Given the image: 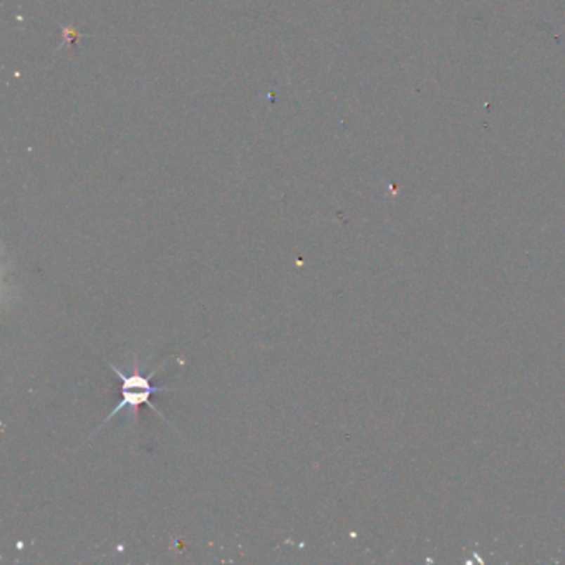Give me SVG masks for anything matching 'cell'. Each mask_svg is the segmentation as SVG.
<instances>
[{
    "label": "cell",
    "instance_id": "6da1fadb",
    "mask_svg": "<svg viewBox=\"0 0 565 565\" xmlns=\"http://www.w3.org/2000/svg\"><path fill=\"white\" fill-rule=\"evenodd\" d=\"M111 370H113V372L118 375V378L122 379V400L118 401V405L115 406V410L111 411V413L103 420V423H101V426H105L106 423H110V421L113 420L115 415H118L119 411H123L126 408L129 410V415H133V413L136 415V411H138V408H140L141 405H148L150 408L155 410L156 413H160V410H157L156 406L151 403V400H150L152 393H157V391H176V388H173V387H152L151 385V378L155 377L157 372H160V368L152 370V372L148 375V377H141V375H131V377H126V375H123L122 372H119V370L115 367V365H111ZM161 416H163V415H161ZM163 418H164V416H163ZM101 426H100V428H101Z\"/></svg>",
    "mask_w": 565,
    "mask_h": 565
}]
</instances>
